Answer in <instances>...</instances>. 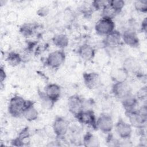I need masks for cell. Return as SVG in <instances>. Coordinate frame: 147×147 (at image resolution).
Masks as SVG:
<instances>
[{
    "label": "cell",
    "instance_id": "13",
    "mask_svg": "<svg viewBox=\"0 0 147 147\" xmlns=\"http://www.w3.org/2000/svg\"><path fill=\"white\" fill-rule=\"evenodd\" d=\"M121 33L118 30H114L111 33L106 36L103 40V44L108 48H114L121 44Z\"/></svg>",
    "mask_w": 147,
    "mask_h": 147
},
{
    "label": "cell",
    "instance_id": "15",
    "mask_svg": "<svg viewBox=\"0 0 147 147\" xmlns=\"http://www.w3.org/2000/svg\"><path fill=\"white\" fill-rule=\"evenodd\" d=\"M22 115L29 122L34 121L37 119L38 117V112L35 108L32 102L27 100L26 106L23 111Z\"/></svg>",
    "mask_w": 147,
    "mask_h": 147
},
{
    "label": "cell",
    "instance_id": "1",
    "mask_svg": "<svg viewBox=\"0 0 147 147\" xmlns=\"http://www.w3.org/2000/svg\"><path fill=\"white\" fill-rule=\"evenodd\" d=\"M26 102L27 100H25L22 97L18 95L12 97L9 101L8 106L9 114L14 117H19L22 115Z\"/></svg>",
    "mask_w": 147,
    "mask_h": 147
},
{
    "label": "cell",
    "instance_id": "14",
    "mask_svg": "<svg viewBox=\"0 0 147 147\" xmlns=\"http://www.w3.org/2000/svg\"><path fill=\"white\" fill-rule=\"evenodd\" d=\"M122 68H123L129 74H138L141 68V65L136 59L133 57H128L124 60Z\"/></svg>",
    "mask_w": 147,
    "mask_h": 147
},
{
    "label": "cell",
    "instance_id": "6",
    "mask_svg": "<svg viewBox=\"0 0 147 147\" xmlns=\"http://www.w3.org/2000/svg\"><path fill=\"white\" fill-rule=\"evenodd\" d=\"M69 129V123L66 119L60 117L56 118L53 123L52 130L57 137L63 138L67 133Z\"/></svg>",
    "mask_w": 147,
    "mask_h": 147
},
{
    "label": "cell",
    "instance_id": "9",
    "mask_svg": "<svg viewBox=\"0 0 147 147\" xmlns=\"http://www.w3.org/2000/svg\"><path fill=\"white\" fill-rule=\"evenodd\" d=\"M67 105L69 111L74 115L84 110V101L79 95L76 94L68 98Z\"/></svg>",
    "mask_w": 147,
    "mask_h": 147
},
{
    "label": "cell",
    "instance_id": "30",
    "mask_svg": "<svg viewBox=\"0 0 147 147\" xmlns=\"http://www.w3.org/2000/svg\"><path fill=\"white\" fill-rule=\"evenodd\" d=\"M108 1H102V0H98L94 1L92 2V6L95 10H100L103 8V7L107 4Z\"/></svg>",
    "mask_w": 147,
    "mask_h": 147
},
{
    "label": "cell",
    "instance_id": "19",
    "mask_svg": "<svg viewBox=\"0 0 147 147\" xmlns=\"http://www.w3.org/2000/svg\"><path fill=\"white\" fill-rule=\"evenodd\" d=\"M83 144L86 147H98L100 146L98 137L90 132L86 133L83 136Z\"/></svg>",
    "mask_w": 147,
    "mask_h": 147
},
{
    "label": "cell",
    "instance_id": "27",
    "mask_svg": "<svg viewBox=\"0 0 147 147\" xmlns=\"http://www.w3.org/2000/svg\"><path fill=\"white\" fill-rule=\"evenodd\" d=\"M109 3L111 7L119 14L125 6V2L122 0H112L109 1Z\"/></svg>",
    "mask_w": 147,
    "mask_h": 147
},
{
    "label": "cell",
    "instance_id": "2",
    "mask_svg": "<svg viewBox=\"0 0 147 147\" xmlns=\"http://www.w3.org/2000/svg\"><path fill=\"white\" fill-rule=\"evenodd\" d=\"M95 30L97 34L106 36L115 30V24L113 19L102 17L96 22Z\"/></svg>",
    "mask_w": 147,
    "mask_h": 147
},
{
    "label": "cell",
    "instance_id": "21",
    "mask_svg": "<svg viewBox=\"0 0 147 147\" xmlns=\"http://www.w3.org/2000/svg\"><path fill=\"white\" fill-rule=\"evenodd\" d=\"M129 76V73L123 68L115 69L113 72L112 78L114 82H126Z\"/></svg>",
    "mask_w": 147,
    "mask_h": 147
},
{
    "label": "cell",
    "instance_id": "32",
    "mask_svg": "<svg viewBox=\"0 0 147 147\" xmlns=\"http://www.w3.org/2000/svg\"><path fill=\"white\" fill-rule=\"evenodd\" d=\"M6 78V74L5 72V71L4 68L1 66L0 68V82L1 84L3 83V81Z\"/></svg>",
    "mask_w": 147,
    "mask_h": 147
},
{
    "label": "cell",
    "instance_id": "28",
    "mask_svg": "<svg viewBox=\"0 0 147 147\" xmlns=\"http://www.w3.org/2000/svg\"><path fill=\"white\" fill-rule=\"evenodd\" d=\"M136 98L138 100L145 102L147 98V88L146 86H143L141 87L137 92Z\"/></svg>",
    "mask_w": 147,
    "mask_h": 147
},
{
    "label": "cell",
    "instance_id": "8",
    "mask_svg": "<svg viewBox=\"0 0 147 147\" xmlns=\"http://www.w3.org/2000/svg\"><path fill=\"white\" fill-rule=\"evenodd\" d=\"M111 91L114 95L120 100L131 94V88L126 82H115Z\"/></svg>",
    "mask_w": 147,
    "mask_h": 147
},
{
    "label": "cell",
    "instance_id": "24",
    "mask_svg": "<svg viewBox=\"0 0 147 147\" xmlns=\"http://www.w3.org/2000/svg\"><path fill=\"white\" fill-rule=\"evenodd\" d=\"M102 13L103 17H106L111 19H113L117 14H118L117 12L109 3V1L107 4L102 9Z\"/></svg>",
    "mask_w": 147,
    "mask_h": 147
},
{
    "label": "cell",
    "instance_id": "11",
    "mask_svg": "<svg viewBox=\"0 0 147 147\" xmlns=\"http://www.w3.org/2000/svg\"><path fill=\"white\" fill-rule=\"evenodd\" d=\"M121 37L122 40L126 45L133 48H136L139 46L140 40L133 29H126L121 34Z\"/></svg>",
    "mask_w": 147,
    "mask_h": 147
},
{
    "label": "cell",
    "instance_id": "18",
    "mask_svg": "<svg viewBox=\"0 0 147 147\" xmlns=\"http://www.w3.org/2000/svg\"><path fill=\"white\" fill-rule=\"evenodd\" d=\"M121 100V103L125 110V111L136 110V107L138 104V99L136 96L132 94L125 97Z\"/></svg>",
    "mask_w": 147,
    "mask_h": 147
},
{
    "label": "cell",
    "instance_id": "26",
    "mask_svg": "<svg viewBox=\"0 0 147 147\" xmlns=\"http://www.w3.org/2000/svg\"><path fill=\"white\" fill-rule=\"evenodd\" d=\"M134 6L136 10L139 12L146 13L147 11V1L138 0L134 3Z\"/></svg>",
    "mask_w": 147,
    "mask_h": 147
},
{
    "label": "cell",
    "instance_id": "3",
    "mask_svg": "<svg viewBox=\"0 0 147 147\" xmlns=\"http://www.w3.org/2000/svg\"><path fill=\"white\" fill-rule=\"evenodd\" d=\"M65 53L63 50H56L50 53L46 59V64L52 68H57L65 61Z\"/></svg>",
    "mask_w": 147,
    "mask_h": 147
},
{
    "label": "cell",
    "instance_id": "12",
    "mask_svg": "<svg viewBox=\"0 0 147 147\" xmlns=\"http://www.w3.org/2000/svg\"><path fill=\"white\" fill-rule=\"evenodd\" d=\"M83 77L84 84L89 89L96 88L100 85V78L98 73L85 72Z\"/></svg>",
    "mask_w": 147,
    "mask_h": 147
},
{
    "label": "cell",
    "instance_id": "4",
    "mask_svg": "<svg viewBox=\"0 0 147 147\" xmlns=\"http://www.w3.org/2000/svg\"><path fill=\"white\" fill-rule=\"evenodd\" d=\"M125 114L129 119L130 125L138 129H144L146 126L147 118L142 117L137 110L125 111Z\"/></svg>",
    "mask_w": 147,
    "mask_h": 147
},
{
    "label": "cell",
    "instance_id": "16",
    "mask_svg": "<svg viewBox=\"0 0 147 147\" xmlns=\"http://www.w3.org/2000/svg\"><path fill=\"white\" fill-rule=\"evenodd\" d=\"M78 53L82 59L84 60H90L95 56V51L90 45L84 44L80 46Z\"/></svg>",
    "mask_w": 147,
    "mask_h": 147
},
{
    "label": "cell",
    "instance_id": "7",
    "mask_svg": "<svg viewBox=\"0 0 147 147\" xmlns=\"http://www.w3.org/2000/svg\"><path fill=\"white\" fill-rule=\"evenodd\" d=\"M96 129L105 133H110L114 127V123L110 115L102 114L96 120Z\"/></svg>",
    "mask_w": 147,
    "mask_h": 147
},
{
    "label": "cell",
    "instance_id": "31",
    "mask_svg": "<svg viewBox=\"0 0 147 147\" xmlns=\"http://www.w3.org/2000/svg\"><path fill=\"white\" fill-rule=\"evenodd\" d=\"M49 11V10L48 7L43 6L38 9V10L37 11V13L40 17H45L48 14Z\"/></svg>",
    "mask_w": 147,
    "mask_h": 147
},
{
    "label": "cell",
    "instance_id": "20",
    "mask_svg": "<svg viewBox=\"0 0 147 147\" xmlns=\"http://www.w3.org/2000/svg\"><path fill=\"white\" fill-rule=\"evenodd\" d=\"M52 42L56 47L64 49L68 45L69 39L65 34H57L52 37Z\"/></svg>",
    "mask_w": 147,
    "mask_h": 147
},
{
    "label": "cell",
    "instance_id": "17",
    "mask_svg": "<svg viewBox=\"0 0 147 147\" xmlns=\"http://www.w3.org/2000/svg\"><path fill=\"white\" fill-rule=\"evenodd\" d=\"M44 92L49 98L56 102L60 98L61 88L57 84L51 83L45 87Z\"/></svg>",
    "mask_w": 147,
    "mask_h": 147
},
{
    "label": "cell",
    "instance_id": "10",
    "mask_svg": "<svg viewBox=\"0 0 147 147\" xmlns=\"http://www.w3.org/2000/svg\"><path fill=\"white\" fill-rule=\"evenodd\" d=\"M115 128L117 134L120 138L124 140L130 138L132 133V126L130 123L119 119L116 123Z\"/></svg>",
    "mask_w": 147,
    "mask_h": 147
},
{
    "label": "cell",
    "instance_id": "25",
    "mask_svg": "<svg viewBox=\"0 0 147 147\" xmlns=\"http://www.w3.org/2000/svg\"><path fill=\"white\" fill-rule=\"evenodd\" d=\"M35 28V26L32 24H25L21 26L20 33L26 37H29L33 34Z\"/></svg>",
    "mask_w": 147,
    "mask_h": 147
},
{
    "label": "cell",
    "instance_id": "23",
    "mask_svg": "<svg viewBox=\"0 0 147 147\" xmlns=\"http://www.w3.org/2000/svg\"><path fill=\"white\" fill-rule=\"evenodd\" d=\"M38 94L41 106L45 109H51L53 107L55 102L49 98L44 92H39Z\"/></svg>",
    "mask_w": 147,
    "mask_h": 147
},
{
    "label": "cell",
    "instance_id": "33",
    "mask_svg": "<svg viewBox=\"0 0 147 147\" xmlns=\"http://www.w3.org/2000/svg\"><path fill=\"white\" fill-rule=\"evenodd\" d=\"M17 17L16 15V13L13 12L10 13L7 17V20H9V21H12V22H14L16 20H17Z\"/></svg>",
    "mask_w": 147,
    "mask_h": 147
},
{
    "label": "cell",
    "instance_id": "34",
    "mask_svg": "<svg viewBox=\"0 0 147 147\" xmlns=\"http://www.w3.org/2000/svg\"><path fill=\"white\" fill-rule=\"evenodd\" d=\"M141 28L142 31L146 33V28H147V21H146V18L145 17L142 21L141 25Z\"/></svg>",
    "mask_w": 147,
    "mask_h": 147
},
{
    "label": "cell",
    "instance_id": "29",
    "mask_svg": "<svg viewBox=\"0 0 147 147\" xmlns=\"http://www.w3.org/2000/svg\"><path fill=\"white\" fill-rule=\"evenodd\" d=\"M106 142L109 146H117L120 145L119 144L120 142L117 138H115L112 134H110L108 136L106 140Z\"/></svg>",
    "mask_w": 147,
    "mask_h": 147
},
{
    "label": "cell",
    "instance_id": "22",
    "mask_svg": "<svg viewBox=\"0 0 147 147\" xmlns=\"http://www.w3.org/2000/svg\"><path fill=\"white\" fill-rule=\"evenodd\" d=\"M6 61L10 65L16 67L22 61V59L19 53L11 52L8 54L6 57Z\"/></svg>",
    "mask_w": 147,
    "mask_h": 147
},
{
    "label": "cell",
    "instance_id": "5",
    "mask_svg": "<svg viewBox=\"0 0 147 147\" xmlns=\"http://www.w3.org/2000/svg\"><path fill=\"white\" fill-rule=\"evenodd\" d=\"M75 118L82 124L90 126L94 129H96V119L94 112L90 110H83L75 115Z\"/></svg>",
    "mask_w": 147,
    "mask_h": 147
}]
</instances>
